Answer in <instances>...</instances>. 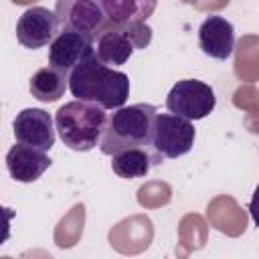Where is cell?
Listing matches in <instances>:
<instances>
[{"mask_svg":"<svg viewBox=\"0 0 259 259\" xmlns=\"http://www.w3.org/2000/svg\"><path fill=\"white\" fill-rule=\"evenodd\" d=\"M12 132L18 144L38 148L42 152L55 146V119L38 107H26L16 113Z\"/></svg>","mask_w":259,"mask_h":259,"instance_id":"obj_9","label":"cell"},{"mask_svg":"<svg viewBox=\"0 0 259 259\" xmlns=\"http://www.w3.org/2000/svg\"><path fill=\"white\" fill-rule=\"evenodd\" d=\"M28 89H30V95L42 103L59 101L67 89V75L59 73L53 67H42L30 77Z\"/></svg>","mask_w":259,"mask_h":259,"instance_id":"obj_14","label":"cell"},{"mask_svg":"<svg viewBox=\"0 0 259 259\" xmlns=\"http://www.w3.org/2000/svg\"><path fill=\"white\" fill-rule=\"evenodd\" d=\"M16 217V210L0 204V245L10 239V221Z\"/></svg>","mask_w":259,"mask_h":259,"instance_id":"obj_16","label":"cell"},{"mask_svg":"<svg viewBox=\"0 0 259 259\" xmlns=\"http://www.w3.org/2000/svg\"><path fill=\"white\" fill-rule=\"evenodd\" d=\"M158 6V0H103L105 14L111 24L146 22Z\"/></svg>","mask_w":259,"mask_h":259,"instance_id":"obj_13","label":"cell"},{"mask_svg":"<svg viewBox=\"0 0 259 259\" xmlns=\"http://www.w3.org/2000/svg\"><path fill=\"white\" fill-rule=\"evenodd\" d=\"M198 47L206 57L227 61L235 51V26L219 14L204 18L198 26Z\"/></svg>","mask_w":259,"mask_h":259,"instance_id":"obj_11","label":"cell"},{"mask_svg":"<svg viewBox=\"0 0 259 259\" xmlns=\"http://www.w3.org/2000/svg\"><path fill=\"white\" fill-rule=\"evenodd\" d=\"M67 87L75 99L95 103L105 111L125 105L130 97V77L101 63L95 55L81 61L69 73Z\"/></svg>","mask_w":259,"mask_h":259,"instance_id":"obj_1","label":"cell"},{"mask_svg":"<svg viewBox=\"0 0 259 259\" xmlns=\"http://www.w3.org/2000/svg\"><path fill=\"white\" fill-rule=\"evenodd\" d=\"M55 14L61 30L79 32L89 40H95L109 26L103 0H57Z\"/></svg>","mask_w":259,"mask_h":259,"instance_id":"obj_6","label":"cell"},{"mask_svg":"<svg viewBox=\"0 0 259 259\" xmlns=\"http://www.w3.org/2000/svg\"><path fill=\"white\" fill-rule=\"evenodd\" d=\"M59 34L57 14L45 6H32L24 10L16 22V38L24 49H42Z\"/></svg>","mask_w":259,"mask_h":259,"instance_id":"obj_8","label":"cell"},{"mask_svg":"<svg viewBox=\"0 0 259 259\" xmlns=\"http://www.w3.org/2000/svg\"><path fill=\"white\" fill-rule=\"evenodd\" d=\"M53 164V160L47 156V152L32 148V146H24V144H14L8 152H6V168L8 174L22 184L34 182L38 180L45 170H49Z\"/></svg>","mask_w":259,"mask_h":259,"instance_id":"obj_12","label":"cell"},{"mask_svg":"<svg viewBox=\"0 0 259 259\" xmlns=\"http://www.w3.org/2000/svg\"><path fill=\"white\" fill-rule=\"evenodd\" d=\"M214 105H217V97L212 87L198 79L178 81L168 91L166 97V109L188 121L204 119L214 111Z\"/></svg>","mask_w":259,"mask_h":259,"instance_id":"obj_7","label":"cell"},{"mask_svg":"<svg viewBox=\"0 0 259 259\" xmlns=\"http://www.w3.org/2000/svg\"><path fill=\"white\" fill-rule=\"evenodd\" d=\"M158 113L152 103H134L113 109L105 121L103 136L99 140V150L105 156H113L130 148H146L150 144L152 121Z\"/></svg>","mask_w":259,"mask_h":259,"instance_id":"obj_2","label":"cell"},{"mask_svg":"<svg viewBox=\"0 0 259 259\" xmlns=\"http://www.w3.org/2000/svg\"><path fill=\"white\" fill-rule=\"evenodd\" d=\"M107 121L103 107L89 101H69L55 113V130L61 142L73 152H89L99 146Z\"/></svg>","mask_w":259,"mask_h":259,"instance_id":"obj_3","label":"cell"},{"mask_svg":"<svg viewBox=\"0 0 259 259\" xmlns=\"http://www.w3.org/2000/svg\"><path fill=\"white\" fill-rule=\"evenodd\" d=\"M93 55V40L79 32L61 30L49 45V67L67 75L87 57Z\"/></svg>","mask_w":259,"mask_h":259,"instance_id":"obj_10","label":"cell"},{"mask_svg":"<svg viewBox=\"0 0 259 259\" xmlns=\"http://www.w3.org/2000/svg\"><path fill=\"white\" fill-rule=\"evenodd\" d=\"M152 166V156L146 148H130L111 156V170L125 180L144 178Z\"/></svg>","mask_w":259,"mask_h":259,"instance_id":"obj_15","label":"cell"},{"mask_svg":"<svg viewBox=\"0 0 259 259\" xmlns=\"http://www.w3.org/2000/svg\"><path fill=\"white\" fill-rule=\"evenodd\" d=\"M152 42V28L146 22H130V24H111L93 40V55L109 65H125L127 59L146 49Z\"/></svg>","mask_w":259,"mask_h":259,"instance_id":"obj_4","label":"cell"},{"mask_svg":"<svg viewBox=\"0 0 259 259\" xmlns=\"http://www.w3.org/2000/svg\"><path fill=\"white\" fill-rule=\"evenodd\" d=\"M194 138L196 130L192 121L174 113H156L148 144L152 164H162L164 160H174L188 154L194 146Z\"/></svg>","mask_w":259,"mask_h":259,"instance_id":"obj_5","label":"cell"}]
</instances>
